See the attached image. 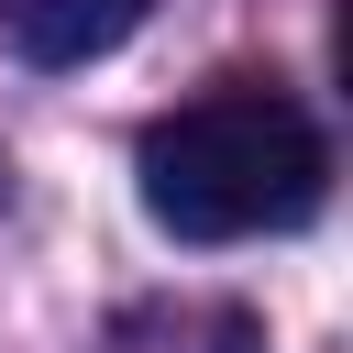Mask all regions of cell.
I'll use <instances>...</instances> for the list:
<instances>
[{
  "instance_id": "cell-2",
  "label": "cell",
  "mask_w": 353,
  "mask_h": 353,
  "mask_svg": "<svg viewBox=\"0 0 353 353\" xmlns=\"http://www.w3.org/2000/svg\"><path fill=\"white\" fill-rule=\"evenodd\" d=\"M154 0H0V44L22 66H99L110 44L143 33Z\"/></svg>"
},
{
  "instance_id": "cell-1",
  "label": "cell",
  "mask_w": 353,
  "mask_h": 353,
  "mask_svg": "<svg viewBox=\"0 0 353 353\" xmlns=\"http://www.w3.org/2000/svg\"><path fill=\"white\" fill-rule=\"evenodd\" d=\"M132 188H143V221L165 243H254V232H298L320 210L331 143L287 88L232 77V88L176 99L165 121H143Z\"/></svg>"
},
{
  "instance_id": "cell-3",
  "label": "cell",
  "mask_w": 353,
  "mask_h": 353,
  "mask_svg": "<svg viewBox=\"0 0 353 353\" xmlns=\"http://www.w3.org/2000/svg\"><path fill=\"white\" fill-rule=\"evenodd\" d=\"M99 353H254V320L232 298H143L110 320Z\"/></svg>"
}]
</instances>
